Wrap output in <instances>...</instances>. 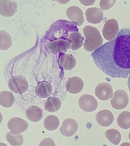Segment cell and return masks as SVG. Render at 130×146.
I'll use <instances>...</instances> for the list:
<instances>
[{
  "mask_svg": "<svg viewBox=\"0 0 130 146\" xmlns=\"http://www.w3.org/2000/svg\"><path fill=\"white\" fill-rule=\"evenodd\" d=\"M106 138L112 144L117 145L121 142V135L119 130L115 129H109L105 132Z\"/></svg>",
  "mask_w": 130,
  "mask_h": 146,
  "instance_id": "obj_22",
  "label": "cell"
},
{
  "mask_svg": "<svg viewBox=\"0 0 130 146\" xmlns=\"http://www.w3.org/2000/svg\"><path fill=\"white\" fill-rule=\"evenodd\" d=\"M6 139L12 146H20L23 142V137L22 135H14L11 132H7Z\"/></svg>",
  "mask_w": 130,
  "mask_h": 146,
  "instance_id": "obj_24",
  "label": "cell"
},
{
  "mask_svg": "<svg viewBox=\"0 0 130 146\" xmlns=\"http://www.w3.org/2000/svg\"><path fill=\"white\" fill-rule=\"evenodd\" d=\"M53 91V87L50 83L47 81L40 82L37 85L35 92L39 98H46L51 95Z\"/></svg>",
  "mask_w": 130,
  "mask_h": 146,
  "instance_id": "obj_15",
  "label": "cell"
},
{
  "mask_svg": "<svg viewBox=\"0 0 130 146\" xmlns=\"http://www.w3.org/2000/svg\"><path fill=\"white\" fill-rule=\"evenodd\" d=\"M83 33L85 37V43L83 44L85 51L93 52L102 45V37L96 27L87 25L83 28Z\"/></svg>",
  "mask_w": 130,
  "mask_h": 146,
  "instance_id": "obj_2",
  "label": "cell"
},
{
  "mask_svg": "<svg viewBox=\"0 0 130 146\" xmlns=\"http://www.w3.org/2000/svg\"><path fill=\"white\" fill-rule=\"evenodd\" d=\"M112 108L116 110L124 109L129 103V96L127 92L123 89H119L113 94L110 101Z\"/></svg>",
  "mask_w": 130,
  "mask_h": 146,
  "instance_id": "obj_4",
  "label": "cell"
},
{
  "mask_svg": "<svg viewBox=\"0 0 130 146\" xmlns=\"http://www.w3.org/2000/svg\"><path fill=\"white\" fill-rule=\"evenodd\" d=\"M95 95L101 100H107L111 98L113 95V88L111 84L107 82L99 84L95 88Z\"/></svg>",
  "mask_w": 130,
  "mask_h": 146,
  "instance_id": "obj_10",
  "label": "cell"
},
{
  "mask_svg": "<svg viewBox=\"0 0 130 146\" xmlns=\"http://www.w3.org/2000/svg\"><path fill=\"white\" fill-rule=\"evenodd\" d=\"M119 32V23L115 19H110L105 23L102 30V34L106 40L109 41H112L115 38Z\"/></svg>",
  "mask_w": 130,
  "mask_h": 146,
  "instance_id": "obj_5",
  "label": "cell"
},
{
  "mask_svg": "<svg viewBox=\"0 0 130 146\" xmlns=\"http://www.w3.org/2000/svg\"><path fill=\"white\" fill-rule=\"evenodd\" d=\"M96 120L101 126L108 127L113 122L114 116L109 110H103L96 114Z\"/></svg>",
  "mask_w": 130,
  "mask_h": 146,
  "instance_id": "obj_13",
  "label": "cell"
},
{
  "mask_svg": "<svg viewBox=\"0 0 130 146\" xmlns=\"http://www.w3.org/2000/svg\"><path fill=\"white\" fill-rule=\"evenodd\" d=\"M59 64L66 71H71L75 67L76 59L72 55H62L59 60Z\"/></svg>",
  "mask_w": 130,
  "mask_h": 146,
  "instance_id": "obj_18",
  "label": "cell"
},
{
  "mask_svg": "<svg viewBox=\"0 0 130 146\" xmlns=\"http://www.w3.org/2000/svg\"><path fill=\"white\" fill-rule=\"evenodd\" d=\"M62 106V102L57 97L47 98L44 104V108L47 111L51 113L57 112Z\"/></svg>",
  "mask_w": 130,
  "mask_h": 146,
  "instance_id": "obj_19",
  "label": "cell"
},
{
  "mask_svg": "<svg viewBox=\"0 0 130 146\" xmlns=\"http://www.w3.org/2000/svg\"><path fill=\"white\" fill-rule=\"evenodd\" d=\"M78 105L80 109L85 112H93L98 107V102L93 96L85 94L79 99Z\"/></svg>",
  "mask_w": 130,
  "mask_h": 146,
  "instance_id": "obj_6",
  "label": "cell"
},
{
  "mask_svg": "<svg viewBox=\"0 0 130 146\" xmlns=\"http://www.w3.org/2000/svg\"><path fill=\"white\" fill-rule=\"evenodd\" d=\"M117 0H100V7L103 10H107L114 6Z\"/></svg>",
  "mask_w": 130,
  "mask_h": 146,
  "instance_id": "obj_25",
  "label": "cell"
},
{
  "mask_svg": "<svg viewBox=\"0 0 130 146\" xmlns=\"http://www.w3.org/2000/svg\"><path fill=\"white\" fill-rule=\"evenodd\" d=\"M39 146H55V141L51 138H45L42 139L39 144Z\"/></svg>",
  "mask_w": 130,
  "mask_h": 146,
  "instance_id": "obj_26",
  "label": "cell"
},
{
  "mask_svg": "<svg viewBox=\"0 0 130 146\" xmlns=\"http://www.w3.org/2000/svg\"><path fill=\"white\" fill-rule=\"evenodd\" d=\"M78 129V124L75 120L72 118L65 119L59 131L65 137H70L75 134Z\"/></svg>",
  "mask_w": 130,
  "mask_h": 146,
  "instance_id": "obj_9",
  "label": "cell"
},
{
  "mask_svg": "<svg viewBox=\"0 0 130 146\" xmlns=\"http://www.w3.org/2000/svg\"><path fill=\"white\" fill-rule=\"evenodd\" d=\"M9 88L11 91L17 94H22L27 91L29 84L24 76L17 75L9 79L8 82Z\"/></svg>",
  "mask_w": 130,
  "mask_h": 146,
  "instance_id": "obj_3",
  "label": "cell"
},
{
  "mask_svg": "<svg viewBox=\"0 0 130 146\" xmlns=\"http://www.w3.org/2000/svg\"><path fill=\"white\" fill-rule=\"evenodd\" d=\"M26 117L30 121L37 122L41 120L43 117V111L40 108L32 106L27 108L25 111Z\"/></svg>",
  "mask_w": 130,
  "mask_h": 146,
  "instance_id": "obj_16",
  "label": "cell"
},
{
  "mask_svg": "<svg viewBox=\"0 0 130 146\" xmlns=\"http://www.w3.org/2000/svg\"><path fill=\"white\" fill-rule=\"evenodd\" d=\"M7 126L12 134L18 135L25 131L28 128L29 124L27 121L23 119L14 117L8 121Z\"/></svg>",
  "mask_w": 130,
  "mask_h": 146,
  "instance_id": "obj_7",
  "label": "cell"
},
{
  "mask_svg": "<svg viewBox=\"0 0 130 146\" xmlns=\"http://www.w3.org/2000/svg\"><path fill=\"white\" fill-rule=\"evenodd\" d=\"M3 120V117L2 115V114L1 113V112H0V124L2 123V122Z\"/></svg>",
  "mask_w": 130,
  "mask_h": 146,
  "instance_id": "obj_29",
  "label": "cell"
},
{
  "mask_svg": "<svg viewBox=\"0 0 130 146\" xmlns=\"http://www.w3.org/2000/svg\"><path fill=\"white\" fill-rule=\"evenodd\" d=\"M15 98L13 94L8 91L0 92V105L4 108H10L13 105Z\"/></svg>",
  "mask_w": 130,
  "mask_h": 146,
  "instance_id": "obj_20",
  "label": "cell"
},
{
  "mask_svg": "<svg viewBox=\"0 0 130 146\" xmlns=\"http://www.w3.org/2000/svg\"><path fill=\"white\" fill-rule=\"evenodd\" d=\"M68 40L72 43L71 49L73 50L79 49L83 44V37L78 32V29L73 30L70 33L69 35Z\"/></svg>",
  "mask_w": 130,
  "mask_h": 146,
  "instance_id": "obj_17",
  "label": "cell"
},
{
  "mask_svg": "<svg viewBox=\"0 0 130 146\" xmlns=\"http://www.w3.org/2000/svg\"><path fill=\"white\" fill-rule=\"evenodd\" d=\"M84 83L81 78L74 76L69 78L66 83V89L69 93L75 94L82 91Z\"/></svg>",
  "mask_w": 130,
  "mask_h": 146,
  "instance_id": "obj_11",
  "label": "cell"
},
{
  "mask_svg": "<svg viewBox=\"0 0 130 146\" xmlns=\"http://www.w3.org/2000/svg\"><path fill=\"white\" fill-rule=\"evenodd\" d=\"M85 14L87 21L91 23L98 24L103 20V11L101 9L98 8H89L86 10Z\"/></svg>",
  "mask_w": 130,
  "mask_h": 146,
  "instance_id": "obj_14",
  "label": "cell"
},
{
  "mask_svg": "<svg viewBox=\"0 0 130 146\" xmlns=\"http://www.w3.org/2000/svg\"><path fill=\"white\" fill-rule=\"evenodd\" d=\"M130 33L129 28L121 30L115 39L91 53L96 66L113 78L126 79L130 75Z\"/></svg>",
  "mask_w": 130,
  "mask_h": 146,
  "instance_id": "obj_1",
  "label": "cell"
},
{
  "mask_svg": "<svg viewBox=\"0 0 130 146\" xmlns=\"http://www.w3.org/2000/svg\"><path fill=\"white\" fill-rule=\"evenodd\" d=\"M117 122L119 127L124 129H129L130 127V112H121L117 119Z\"/></svg>",
  "mask_w": 130,
  "mask_h": 146,
  "instance_id": "obj_23",
  "label": "cell"
},
{
  "mask_svg": "<svg viewBox=\"0 0 130 146\" xmlns=\"http://www.w3.org/2000/svg\"><path fill=\"white\" fill-rule=\"evenodd\" d=\"M44 127L47 130L53 131L57 129L59 125L58 117L55 115H49L44 121Z\"/></svg>",
  "mask_w": 130,
  "mask_h": 146,
  "instance_id": "obj_21",
  "label": "cell"
},
{
  "mask_svg": "<svg viewBox=\"0 0 130 146\" xmlns=\"http://www.w3.org/2000/svg\"><path fill=\"white\" fill-rule=\"evenodd\" d=\"M72 43L66 40H53L47 44L48 50L53 52H59L71 49Z\"/></svg>",
  "mask_w": 130,
  "mask_h": 146,
  "instance_id": "obj_12",
  "label": "cell"
},
{
  "mask_svg": "<svg viewBox=\"0 0 130 146\" xmlns=\"http://www.w3.org/2000/svg\"><path fill=\"white\" fill-rule=\"evenodd\" d=\"M79 1L81 4L85 6L92 5L94 4L96 1V0H79Z\"/></svg>",
  "mask_w": 130,
  "mask_h": 146,
  "instance_id": "obj_27",
  "label": "cell"
},
{
  "mask_svg": "<svg viewBox=\"0 0 130 146\" xmlns=\"http://www.w3.org/2000/svg\"><path fill=\"white\" fill-rule=\"evenodd\" d=\"M56 1L60 4H66L70 1V0H56Z\"/></svg>",
  "mask_w": 130,
  "mask_h": 146,
  "instance_id": "obj_28",
  "label": "cell"
},
{
  "mask_svg": "<svg viewBox=\"0 0 130 146\" xmlns=\"http://www.w3.org/2000/svg\"><path fill=\"white\" fill-rule=\"evenodd\" d=\"M66 16L69 21L75 25L80 26L84 23V16L82 10L77 6H71L67 9Z\"/></svg>",
  "mask_w": 130,
  "mask_h": 146,
  "instance_id": "obj_8",
  "label": "cell"
}]
</instances>
